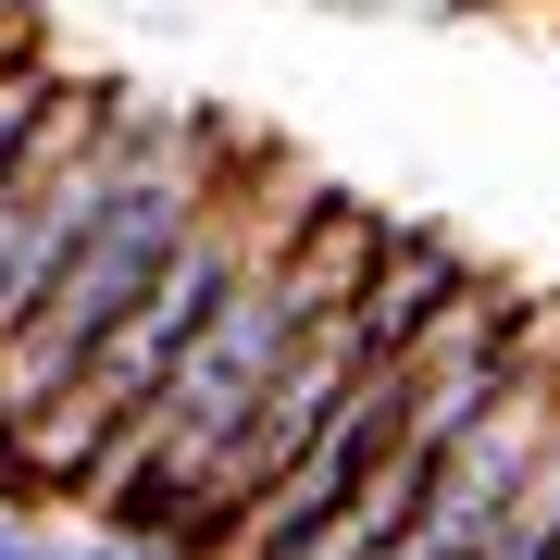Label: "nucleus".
Wrapping results in <instances>:
<instances>
[{"label": "nucleus", "mask_w": 560, "mask_h": 560, "mask_svg": "<svg viewBox=\"0 0 560 560\" xmlns=\"http://www.w3.org/2000/svg\"><path fill=\"white\" fill-rule=\"evenodd\" d=\"M374 261H386V212H361V200H324L300 237H275L237 287H224V312L187 337L175 386L125 423V448L101 460V486H88V523H138V536L187 548L212 460L249 436V411H261V386L287 374V349L374 287Z\"/></svg>", "instance_id": "nucleus-1"}, {"label": "nucleus", "mask_w": 560, "mask_h": 560, "mask_svg": "<svg viewBox=\"0 0 560 560\" xmlns=\"http://www.w3.org/2000/svg\"><path fill=\"white\" fill-rule=\"evenodd\" d=\"M237 162H249V138H224L212 113H138V150H125L113 212L88 224V249L62 261V287L13 324V337H0V436L101 361V337L162 287V261L200 237V212L224 200V175H237Z\"/></svg>", "instance_id": "nucleus-2"}]
</instances>
